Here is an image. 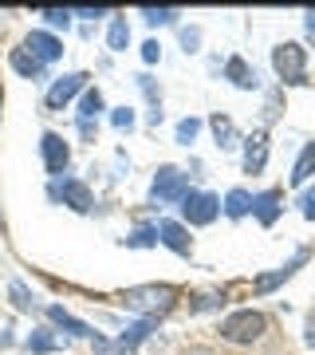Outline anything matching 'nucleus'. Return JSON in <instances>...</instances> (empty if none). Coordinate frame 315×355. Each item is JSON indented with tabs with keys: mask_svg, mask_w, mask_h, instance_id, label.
<instances>
[{
	"mask_svg": "<svg viewBox=\"0 0 315 355\" xmlns=\"http://www.w3.org/2000/svg\"><path fill=\"white\" fill-rule=\"evenodd\" d=\"M8 300H12L16 312H39V300L32 296V288H28L24 280H12L8 284Z\"/></svg>",
	"mask_w": 315,
	"mask_h": 355,
	"instance_id": "nucleus-23",
	"label": "nucleus"
},
{
	"mask_svg": "<svg viewBox=\"0 0 315 355\" xmlns=\"http://www.w3.org/2000/svg\"><path fill=\"white\" fill-rule=\"evenodd\" d=\"M48 198L51 202H63L67 209H75V214H91L95 209V193H91V186L83 178H60V182H51Z\"/></svg>",
	"mask_w": 315,
	"mask_h": 355,
	"instance_id": "nucleus-6",
	"label": "nucleus"
},
{
	"mask_svg": "<svg viewBox=\"0 0 315 355\" xmlns=\"http://www.w3.org/2000/svg\"><path fill=\"white\" fill-rule=\"evenodd\" d=\"M126 249H154L158 245V225H138L130 237H123Z\"/></svg>",
	"mask_w": 315,
	"mask_h": 355,
	"instance_id": "nucleus-25",
	"label": "nucleus"
},
{
	"mask_svg": "<svg viewBox=\"0 0 315 355\" xmlns=\"http://www.w3.org/2000/svg\"><path fill=\"white\" fill-rule=\"evenodd\" d=\"M12 343H16L12 331H0V347H12Z\"/></svg>",
	"mask_w": 315,
	"mask_h": 355,
	"instance_id": "nucleus-38",
	"label": "nucleus"
},
{
	"mask_svg": "<svg viewBox=\"0 0 315 355\" xmlns=\"http://www.w3.org/2000/svg\"><path fill=\"white\" fill-rule=\"evenodd\" d=\"M87 79H91L87 71H67V76H60L48 87V95H44V107H48V111H63V107L75 99V95H83V91H87Z\"/></svg>",
	"mask_w": 315,
	"mask_h": 355,
	"instance_id": "nucleus-9",
	"label": "nucleus"
},
{
	"mask_svg": "<svg viewBox=\"0 0 315 355\" xmlns=\"http://www.w3.org/2000/svg\"><path fill=\"white\" fill-rule=\"evenodd\" d=\"M71 16H83V20H99V16H111V8H71Z\"/></svg>",
	"mask_w": 315,
	"mask_h": 355,
	"instance_id": "nucleus-34",
	"label": "nucleus"
},
{
	"mask_svg": "<svg viewBox=\"0 0 315 355\" xmlns=\"http://www.w3.org/2000/svg\"><path fill=\"white\" fill-rule=\"evenodd\" d=\"M107 48L111 51H126L130 48V24H126V16H114L111 28H107Z\"/></svg>",
	"mask_w": 315,
	"mask_h": 355,
	"instance_id": "nucleus-24",
	"label": "nucleus"
},
{
	"mask_svg": "<svg viewBox=\"0 0 315 355\" xmlns=\"http://www.w3.org/2000/svg\"><path fill=\"white\" fill-rule=\"evenodd\" d=\"M209 130H213V139L221 150H233V146H240V135H237V123L228 119V114H213L209 119Z\"/></svg>",
	"mask_w": 315,
	"mask_h": 355,
	"instance_id": "nucleus-20",
	"label": "nucleus"
},
{
	"mask_svg": "<svg viewBox=\"0 0 315 355\" xmlns=\"http://www.w3.org/2000/svg\"><path fill=\"white\" fill-rule=\"evenodd\" d=\"M225 304V292H201L193 304H189V312H209V308H221Z\"/></svg>",
	"mask_w": 315,
	"mask_h": 355,
	"instance_id": "nucleus-29",
	"label": "nucleus"
},
{
	"mask_svg": "<svg viewBox=\"0 0 315 355\" xmlns=\"http://www.w3.org/2000/svg\"><path fill=\"white\" fill-rule=\"evenodd\" d=\"M142 60H146V64H158V60H162V44H158V40H146V44H142Z\"/></svg>",
	"mask_w": 315,
	"mask_h": 355,
	"instance_id": "nucleus-32",
	"label": "nucleus"
},
{
	"mask_svg": "<svg viewBox=\"0 0 315 355\" xmlns=\"http://www.w3.org/2000/svg\"><path fill=\"white\" fill-rule=\"evenodd\" d=\"M181 355H217V352L205 347V343H193V347H181Z\"/></svg>",
	"mask_w": 315,
	"mask_h": 355,
	"instance_id": "nucleus-35",
	"label": "nucleus"
},
{
	"mask_svg": "<svg viewBox=\"0 0 315 355\" xmlns=\"http://www.w3.org/2000/svg\"><path fill=\"white\" fill-rule=\"evenodd\" d=\"M307 343H315V312H312V320H307Z\"/></svg>",
	"mask_w": 315,
	"mask_h": 355,
	"instance_id": "nucleus-39",
	"label": "nucleus"
},
{
	"mask_svg": "<svg viewBox=\"0 0 315 355\" xmlns=\"http://www.w3.org/2000/svg\"><path fill=\"white\" fill-rule=\"evenodd\" d=\"M217 331H221L225 343H256L268 331V316L260 312V308H240V312H233V316L221 320Z\"/></svg>",
	"mask_w": 315,
	"mask_h": 355,
	"instance_id": "nucleus-2",
	"label": "nucleus"
},
{
	"mask_svg": "<svg viewBox=\"0 0 315 355\" xmlns=\"http://www.w3.org/2000/svg\"><path fill=\"white\" fill-rule=\"evenodd\" d=\"M158 245H165L170 253H177V257H189L193 253V237H189V229L181 225V221H158Z\"/></svg>",
	"mask_w": 315,
	"mask_h": 355,
	"instance_id": "nucleus-13",
	"label": "nucleus"
},
{
	"mask_svg": "<svg viewBox=\"0 0 315 355\" xmlns=\"http://www.w3.org/2000/svg\"><path fill=\"white\" fill-rule=\"evenodd\" d=\"M189 193V174L181 166H158L150 182V202L158 205H181V198Z\"/></svg>",
	"mask_w": 315,
	"mask_h": 355,
	"instance_id": "nucleus-4",
	"label": "nucleus"
},
{
	"mask_svg": "<svg viewBox=\"0 0 315 355\" xmlns=\"http://www.w3.org/2000/svg\"><path fill=\"white\" fill-rule=\"evenodd\" d=\"M24 352L28 355H55V352H63V340L51 328H32V336L24 340Z\"/></svg>",
	"mask_w": 315,
	"mask_h": 355,
	"instance_id": "nucleus-16",
	"label": "nucleus"
},
{
	"mask_svg": "<svg viewBox=\"0 0 315 355\" xmlns=\"http://www.w3.org/2000/svg\"><path fill=\"white\" fill-rule=\"evenodd\" d=\"M221 209H225L228 221H240V217H249V214H252V193L244 190V186H233V190L225 193Z\"/></svg>",
	"mask_w": 315,
	"mask_h": 355,
	"instance_id": "nucleus-19",
	"label": "nucleus"
},
{
	"mask_svg": "<svg viewBox=\"0 0 315 355\" xmlns=\"http://www.w3.org/2000/svg\"><path fill=\"white\" fill-rule=\"evenodd\" d=\"M79 135L83 139H95V123H79Z\"/></svg>",
	"mask_w": 315,
	"mask_h": 355,
	"instance_id": "nucleus-36",
	"label": "nucleus"
},
{
	"mask_svg": "<svg viewBox=\"0 0 315 355\" xmlns=\"http://www.w3.org/2000/svg\"><path fill=\"white\" fill-rule=\"evenodd\" d=\"M177 300L174 284H138V288H126L118 296V304L126 312H138V316H165Z\"/></svg>",
	"mask_w": 315,
	"mask_h": 355,
	"instance_id": "nucleus-1",
	"label": "nucleus"
},
{
	"mask_svg": "<svg viewBox=\"0 0 315 355\" xmlns=\"http://www.w3.org/2000/svg\"><path fill=\"white\" fill-rule=\"evenodd\" d=\"M315 174V142H307L300 150V158H296V166H291V186H307V178Z\"/></svg>",
	"mask_w": 315,
	"mask_h": 355,
	"instance_id": "nucleus-22",
	"label": "nucleus"
},
{
	"mask_svg": "<svg viewBox=\"0 0 315 355\" xmlns=\"http://www.w3.org/2000/svg\"><path fill=\"white\" fill-rule=\"evenodd\" d=\"M48 320L55 324L60 331H71V336H79V340H91L95 331H91V324H83V320H75L71 312H63L60 304H48Z\"/></svg>",
	"mask_w": 315,
	"mask_h": 355,
	"instance_id": "nucleus-18",
	"label": "nucleus"
},
{
	"mask_svg": "<svg viewBox=\"0 0 315 355\" xmlns=\"http://www.w3.org/2000/svg\"><path fill=\"white\" fill-rule=\"evenodd\" d=\"M197 135H201V119H193V114H189V119H181V123L174 127V139L181 142V146H189Z\"/></svg>",
	"mask_w": 315,
	"mask_h": 355,
	"instance_id": "nucleus-27",
	"label": "nucleus"
},
{
	"mask_svg": "<svg viewBox=\"0 0 315 355\" xmlns=\"http://www.w3.org/2000/svg\"><path fill=\"white\" fill-rule=\"evenodd\" d=\"M111 127L114 130H134V111H130V107H114L111 111Z\"/></svg>",
	"mask_w": 315,
	"mask_h": 355,
	"instance_id": "nucleus-30",
	"label": "nucleus"
},
{
	"mask_svg": "<svg viewBox=\"0 0 315 355\" xmlns=\"http://www.w3.org/2000/svg\"><path fill=\"white\" fill-rule=\"evenodd\" d=\"M24 51L28 55H36L39 64L48 67V64H55V60L63 55V40L55 36V32H48V28H32L28 40H24Z\"/></svg>",
	"mask_w": 315,
	"mask_h": 355,
	"instance_id": "nucleus-10",
	"label": "nucleus"
},
{
	"mask_svg": "<svg viewBox=\"0 0 315 355\" xmlns=\"http://www.w3.org/2000/svg\"><path fill=\"white\" fill-rule=\"evenodd\" d=\"M244 142V158H240V166H244V174H264V166H268V130H252L249 139H240Z\"/></svg>",
	"mask_w": 315,
	"mask_h": 355,
	"instance_id": "nucleus-12",
	"label": "nucleus"
},
{
	"mask_svg": "<svg viewBox=\"0 0 315 355\" xmlns=\"http://www.w3.org/2000/svg\"><path fill=\"white\" fill-rule=\"evenodd\" d=\"M280 214H284V190H260V193H252V217L260 221L264 229H272L280 221Z\"/></svg>",
	"mask_w": 315,
	"mask_h": 355,
	"instance_id": "nucleus-11",
	"label": "nucleus"
},
{
	"mask_svg": "<svg viewBox=\"0 0 315 355\" xmlns=\"http://www.w3.org/2000/svg\"><path fill=\"white\" fill-rule=\"evenodd\" d=\"M307 261H312V249H296V253H291L280 268H272V272H264V277H256L252 292H256V296H268V292H276L280 284H288V280L296 277V272H300Z\"/></svg>",
	"mask_w": 315,
	"mask_h": 355,
	"instance_id": "nucleus-8",
	"label": "nucleus"
},
{
	"mask_svg": "<svg viewBox=\"0 0 315 355\" xmlns=\"http://www.w3.org/2000/svg\"><path fill=\"white\" fill-rule=\"evenodd\" d=\"M217 214H221V198L209 190H189L186 198H181V225H193V229H205V225H213Z\"/></svg>",
	"mask_w": 315,
	"mask_h": 355,
	"instance_id": "nucleus-5",
	"label": "nucleus"
},
{
	"mask_svg": "<svg viewBox=\"0 0 315 355\" xmlns=\"http://www.w3.org/2000/svg\"><path fill=\"white\" fill-rule=\"evenodd\" d=\"M158 320H162V316H142L138 324H130V328H126L123 336H118V340H114V343H118V352H123V355L138 352L142 343L150 340V331L158 328Z\"/></svg>",
	"mask_w": 315,
	"mask_h": 355,
	"instance_id": "nucleus-14",
	"label": "nucleus"
},
{
	"mask_svg": "<svg viewBox=\"0 0 315 355\" xmlns=\"http://www.w3.org/2000/svg\"><path fill=\"white\" fill-rule=\"evenodd\" d=\"M0 111H4V87H0Z\"/></svg>",
	"mask_w": 315,
	"mask_h": 355,
	"instance_id": "nucleus-40",
	"label": "nucleus"
},
{
	"mask_svg": "<svg viewBox=\"0 0 315 355\" xmlns=\"http://www.w3.org/2000/svg\"><path fill=\"white\" fill-rule=\"evenodd\" d=\"M8 67H12L20 79H32V83H36V79H44V71H48V67L39 64L36 55H28L24 48H12V51H8Z\"/></svg>",
	"mask_w": 315,
	"mask_h": 355,
	"instance_id": "nucleus-17",
	"label": "nucleus"
},
{
	"mask_svg": "<svg viewBox=\"0 0 315 355\" xmlns=\"http://www.w3.org/2000/svg\"><path fill=\"white\" fill-rule=\"evenodd\" d=\"M272 71H276L280 83H288V87L307 83V48L296 44V40L276 44V48H272Z\"/></svg>",
	"mask_w": 315,
	"mask_h": 355,
	"instance_id": "nucleus-3",
	"label": "nucleus"
},
{
	"mask_svg": "<svg viewBox=\"0 0 315 355\" xmlns=\"http://www.w3.org/2000/svg\"><path fill=\"white\" fill-rule=\"evenodd\" d=\"M39 16H44V24L48 28H71V8H39Z\"/></svg>",
	"mask_w": 315,
	"mask_h": 355,
	"instance_id": "nucleus-28",
	"label": "nucleus"
},
{
	"mask_svg": "<svg viewBox=\"0 0 315 355\" xmlns=\"http://www.w3.org/2000/svg\"><path fill=\"white\" fill-rule=\"evenodd\" d=\"M300 214L307 217V221H315V186H307V190L300 193Z\"/></svg>",
	"mask_w": 315,
	"mask_h": 355,
	"instance_id": "nucleus-31",
	"label": "nucleus"
},
{
	"mask_svg": "<svg viewBox=\"0 0 315 355\" xmlns=\"http://www.w3.org/2000/svg\"><path fill=\"white\" fill-rule=\"evenodd\" d=\"M102 111H107V103H102L99 87H87L83 95H79V123H95Z\"/></svg>",
	"mask_w": 315,
	"mask_h": 355,
	"instance_id": "nucleus-21",
	"label": "nucleus"
},
{
	"mask_svg": "<svg viewBox=\"0 0 315 355\" xmlns=\"http://www.w3.org/2000/svg\"><path fill=\"white\" fill-rule=\"evenodd\" d=\"M303 24H307V32H315V8H307V12H303Z\"/></svg>",
	"mask_w": 315,
	"mask_h": 355,
	"instance_id": "nucleus-37",
	"label": "nucleus"
},
{
	"mask_svg": "<svg viewBox=\"0 0 315 355\" xmlns=\"http://www.w3.org/2000/svg\"><path fill=\"white\" fill-rule=\"evenodd\" d=\"M177 8H142V20L150 28H165V24H177Z\"/></svg>",
	"mask_w": 315,
	"mask_h": 355,
	"instance_id": "nucleus-26",
	"label": "nucleus"
},
{
	"mask_svg": "<svg viewBox=\"0 0 315 355\" xmlns=\"http://www.w3.org/2000/svg\"><path fill=\"white\" fill-rule=\"evenodd\" d=\"M39 154H44V170L60 182L67 174V166H71V146H67V139L55 135V130H44L39 135Z\"/></svg>",
	"mask_w": 315,
	"mask_h": 355,
	"instance_id": "nucleus-7",
	"label": "nucleus"
},
{
	"mask_svg": "<svg viewBox=\"0 0 315 355\" xmlns=\"http://www.w3.org/2000/svg\"><path fill=\"white\" fill-rule=\"evenodd\" d=\"M225 79L240 91H256V83H260V79H256V67H249L244 55H228L225 60Z\"/></svg>",
	"mask_w": 315,
	"mask_h": 355,
	"instance_id": "nucleus-15",
	"label": "nucleus"
},
{
	"mask_svg": "<svg viewBox=\"0 0 315 355\" xmlns=\"http://www.w3.org/2000/svg\"><path fill=\"white\" fill-rule=\"evenodd\" d=\"M197 40H201V28H181V48L197 51Z\"/></svg>",
	"mask_w": 315,
	"mask_h": 355,
	"instance_id": "nucleus-33",
	"label": "nucleus"
}]
</instances>
